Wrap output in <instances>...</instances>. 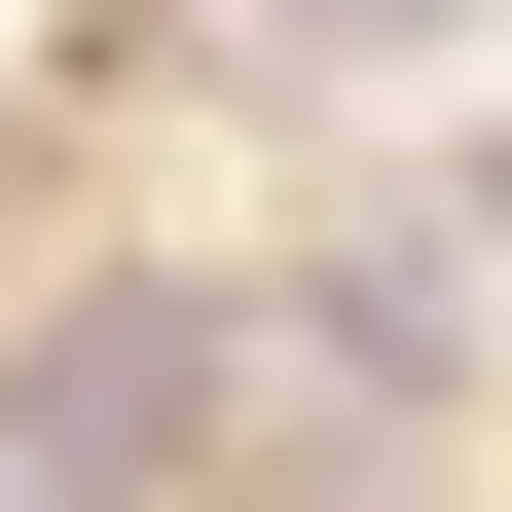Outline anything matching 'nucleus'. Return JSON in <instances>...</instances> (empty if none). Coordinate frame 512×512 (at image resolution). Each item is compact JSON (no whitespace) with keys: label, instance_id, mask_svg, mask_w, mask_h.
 Listing matches in <instances>:
<instances>
[{"label":"nucleus","instance_id":"obj_1","mask_svg":"<svg viewBox=\"0 0 512 512\" xmlns=\"http://www.w3.org/2000/svg\"><path fill=\"white\" fill-rule=\"evenodd\" d=\"M293 37H330V74H439V37H512V0H293Z\"/></svg>","mask_w":512,"mask_h":512},{"label":"nucleus","instance_id":"obj_2","mask_svg":"<svg viewBox=\"0 0 512 512\" xmlns=\"http://www.w3.org/2000/svg\"><path fill=\"white\" fill-rule=\"evenodd\" d=\"M439 256H512V147H476V220H439Z\"/></svg>","mask_w":512,"mask_h":512},{"label":"nucleus","instance_id":"obj_3","mask_svg":"<svg viewBox=\"0 0 512 512\" xmlns=\"http://www.w3.org/2000/svg\"><path fill=\"white\" fill-rule=\"evenodd\" d=\"M0 512H37V476H0Z\"/></svg>","mask_w":512,"mask_h":512}]
</instances>
